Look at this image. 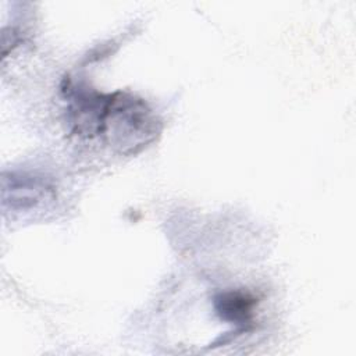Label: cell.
<instances>
[{"label":"cell","instance_id":"cell-1","mask_svg":"<svg viewBox=\"0 0 356 356\" xmlns=\"http://www.w3.org/2000/svg\"><path fill=\"white\" fill-rule=\"evenodd\" d=\"M152 108L145 100L125 93H108L100 135L121 154H135L156 139L160 132Z\"/></svg>","mask_w":356,"mask_h":356},{"label":"cell","instance_id":"cell-2","mask_svg":"<svg viewBox=\"0 0 356 356\" xmlns=\"http://www.w3.org/2000/svg\"><path fill=\"white\" fill-rule=\"evenodd\" d=\"M256 299L241 291H228L216 296L214 306L217 314L232 324L248 325L253 318V309Z\"/></svg>","mask_w":356,"mask_h":356},{"label":"cell","instance_id":"cell-3","mask_svg":"<svg viewBox=\"0 0 356 356\" xmlns=\"http://www.w3.org/2000/svg\"><path fill=\"white\" fill-rule=\"evenodd\" d=\"M50 188L32 177H14L10 178V186L4 185V192H10V197H4V202H10L11 207L24 209L26 206H35L39 203Z\"/></svg>","mask_w":356,"mask_h":356}]
</instances>
